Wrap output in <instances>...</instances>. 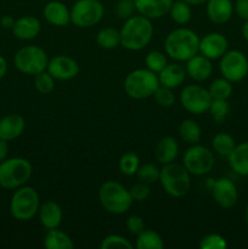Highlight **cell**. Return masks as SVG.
<instances>
[{
    "mask_svg": "<svg viewBox=\"0 0 248 249\" xmlns=\"http://www.w3.org/2000/svg\"><path fill=\"white\" fill-rule=\"evenodd\" d=\"M160 169H158L152 163H146V164L140 165L136 172L139 180L145 184H153L156 181H159Z\"/></svg>",
    "mask_w": 248,
    "mask_h": 249,
    "instance_id": "cell-37",
    "label": "cell"
},
{
    "mask_svg": "<svg viewBox=\"0 0 248 249\" xmlns=\"http://www.w3.org/2000/svg\"><path fill=\"white\" fill-rule=\"evenodd\" d=\"M186 78V70L180 63H168L159 73L158 79L159 84L169 89H175L180 87Z\"/></svg>",
    "mask_w": 248,
    "mask_h": 249,
    "instance_id": "cell-22",
    "label": "cell"
},
{
    "mask_svg": "<svg viewBox=\"0 0 248 249\" xmlns=\"http://www.w3.org/2000/svg\"><path fill=\"white\" fill-rule=\"evenodd\" d=\"M179 135L185 142L195 145L201 140V126L198 125L197 122L192 121V119H185L179 125Z\"/></svg>",
    "mask_w": 248,
    "mask_h": 249,
    "instance_id": "cell-28",
    "label": "cell"
},
{
    "mask_svg": "<svg viewBox=\"0 0 248 249\" xmlns=\"http://www.w3.org/2000/svg\"><path fill=\"white\" fill-rule=\"evenodd\" d=\"M212 99L208 89L201 85H187L180 92V102L187 112L192 114H203L209 111Z\"/></svg>",
    "mask_w": 248,
    "mask_h": 249,
    "instance_id": "cell-12",
    "label": "cell"
},
{
    "mask_svg": "<svg viewBox=\"0 0 248 249\" xmlns=\"http://www.w3.org/2000/svg\"><path fill=\"white\" fill-rule=\"evenodd\" d=\"M229 41L224 34L212 32L199 39V53L209 60H219L228 51Z\"/></svg>",
    "mask_w": 248,
    "mask_h": 249,
    "instance_id": "cell-14",
    "label": "cell"
},
{
    "mask_svg": "<svg viewBox=\"0 0 248 249\" xmlns=\"http://www.w3.org/2000/svg\"><path fill=\"white\" fill-rule=\"evenodd\" d=\"M7 155H9V145H7V141L0 139V163L6 160Z\"/></svg>",
    "mask_w": 248,
    "mask_h": 249,
    "instance_id": "cell-46",
    "label": "cell"
},
{
    "mask_svg": "<svg viewBox=\"0 0 248 249\" xmlns=\"http://www.w3.org/2000/svg\"><path fill=\"white\" fill-rule=\"evenodd\" d=\"M101 249H131L133 245L126 240L125 237L121 235H108L102 240L101 245H100Z\"/></svg>",
    "mask_w": 248,
    "mask_h": 249,
    "instance_id": "cell-38",
    "label": "cell"
},
{
    "mask_svg": "<svg viewBox=\"0 0 248 249\" xmlns=\"http://www.w3.org/2000/svg\"><path fill=\"white\" fill-rule=\"evenodd\" d=\"M119 33H121V45L124 49L130 51L142 50L152 40V22L142 15H133L125 19Z\"/></svg>",
    "mask_w": 248,
    "mask_h": 249,
    "instance_id": "cell-1",
    "label": "cell"
},
{
    "mask_svg": "<svg viewBox=\"0 0 248 249\" xmlns=\"http://www.w3.org/2000/svg\"><path fill=\"white\" fill-rule=\"evenodd\" d=\"M15 67L23 74L36 75L48 68L49 58L44 49L35 45L23 46L14 57Z\"/></svg>",
    "mask_w": 248,
    "mask_h": 249,
    "instance_id": "cell-8",
    "label": "cell"
},
{
    "mask_svg": "<svg viewBox=\"0 0 248 249\" xmlns=\"http://www.w3.org/2000/svg\"><path fill=\"white\" fill-rule=\"evenodd\" d=\"M228 158L231 169L236 174L248 177V141L236 145Z\"/></svg>",
    "mask_w": 248,
    "mask_h": 249,
    "instance_id": "cell-25",
    "label": "cell"
},
{
    "mask_svg": "<svg viewBox=\"0 0 248 249\" xmlns=\"http://www.w3.org/2000/svg\"><path fill=\"white\" fill-rule=\"evenodd\" d=\"M129 192L133 197V201H143L150 196V187H148V184L140 181L138 184H134Z\"/></svg>",
    "mask_w": 248,
    "mask_h": 249,
    "instance_id": "cell-42",
    "label": "cell"
},
{
    "mask_svg": "<svg viewBox=\"0 0 248 249\" xmlns=\"http://www.w3.org/2000/svg\"><path fill=\"white\" fill-rule=\"evenodd\" d=\"M136 11L134 0H119L116 6V15L122 19H128Z\"/></svg>",
    "mask_w": 248,
    "mask_h": 249,
    "instance_id": "cell-41",
    "label": "cell"
},
{
    "mask_svg": "<svg viewBox=\"0 0 248 249\" xmlns=\"http://www.w3.org/2000/svg\"><path fill=\"white\" fill-rule=\"evenodd\" d=\"M245 220H246V223H247V225H248V204H247V207H246V212H245Z\"/></svg>",
    "mask_w": 248,
    "mask_h": 249,
    "instance_id": "cell-50",
    "label": "cell"
},
{
    "mask_svg": "<svg viewBox=\"0 0 248 249\" xmlns=\"http://www.w3.org/2000/svg\"><path fill=\"white\" fill-rule=\"evenodd\" d=\"M242 36L245 40L248 43V21H245V24L242 27Z\"/></svg>",
    "mask_w": 248,
    "mask_h": 249,
    "instance_id": "cell-49",
    "label": "cell"
},
{
    "mask_svg": "<svg viewBox=\"0 0 248 249\" xmlns=\"http://www.w3.org/2000/svg\"><path fill=\"white\" fill-rule=\"evenodd\" d=\"M11 215L18 221H29L39 212V195L32 186L16 189L10 201Z\"/></svg>",
    "mask_w": 248,
    "mask_h": 249,
    "instance_id": "cell-7",
    "label": "cell"
},
{
    "mask_svg": "<svg viewBox=\"0 0 248 249\" xmlns=\"http://www.w3.org/2000/svg\"><path fill=\"white\" fill-rule=\"evenodd\" d=\"M56 80L73 79L79 73V65L74 58L66 55H58L51 58L46 68Z\"/></svg>",
    "mask_w": 248,
    "mask_h": 249,
    "instance_id": "cell-13",
    "label": "cell"
},
{
    "mask_svg": "<svg viewBox=\"0 0 248 249\" xmlns=\"http://www.w3.org/2000/svg\"><path fill=\"white\" fill-rule=\"evenodd\" d=\"M186 1L187 4H190L191 6H197V5H202V4H206L208 0H184Z\"/></svg>",
    "mask_w": 248,
    "mask_h": 249,
    "instance_id": "cell-48",
    "label": "cell"
},
{
    "mask_svg": "<svg viewBox=\"0 0 248 249\" xmlns=\"http://www.w3.org/2000/svg\"><path fill=\"white\" fill-rule=\"evenodd\" d=\"M44 247L46 249H72L74 243L67 233L56 228L48 230L44 237Z\"/></svg>",
    "mask_w": 248,
    "mask_h": 249,
    "instance_id": "cell-26",
    "label": "cell"
},
{
    "mask_svg": "<svg viewBox=\"0 0 248 249\" xmlns=\"http://www.w3.org/2000/svg\"><path fill=\"white\" fill-rule=\"evenodd\" d=\"M233 11L243 21H248V0H236L233 4Z\"/></svg>",
    "mask_w": 248,
    "mask_h": 249,
    "instance_id": "cell-44",
    "label": "cell"
},
{
    "mask_svg": "<svg viewBox=\"0 0 248 249\" xmlns=\"http://www.w3.org/2000/svg\"><path fill=\"white\" fill-rule=\"evenodd\" d=\"M212 195L216 204L223 208H231L235 206L238 199L237 187L231 180L226 178H221L214 182Z\"/></svg>",
    "mask_w": 248,
    "mask_h": 249,
    "instance_id": "cell-15",
    "label": "cell"
},
{
    "mask_svg": "<svg viewBox=\"0 0 248 249\" xmlns=\"http://www.w3.org/2000/svg\"><path fill=\"white\" fill-rule=\"evenodd\" d=\"M174 0H134L139 15L150 19H157L169 14Z\"/></svg>",
    "mask_w": 248,
    "mask_h": 249,
    "instance_id": "cell-16",
    "label": "cell"
},
{
    "mask_svg": "<svg viewBox=\"0 0 248 249\" xmlns=\"http://www.w3.org/2000/svg\"><path fill=\"white\" fill-rule=\"evenodd\" d=\"M145 65L146 67H147V70L152 71V72L158 74V73L168 65V61L164 53H160V51L158 50H153L150 51V53L146 55Z\"/></svg>",
    "mask_w": 248,
    "mask_h": 249,
    "instance_id": "cell-36",
    "label": "cell"
},
{
    "mask_svg": "<svg viewBox=\"0 0 248 249\" xmlns=\"http://www.w3.org/2000/svg\"><path fill=\"white\" fill-rule=\"evenodd\" d=\"M214 164L215 160L212 151L206 146L197 145V143L187 148L182 157V165L186 168L190 174L196 177L208 174L214 168Z\"/></svg>",
    "mask_w": 248,
    "mask_h": 249,
    "instance_id": "cell-10",
    "label": "cell"
},
{
    "mask_svg": "<svg viewBox=\"0 0 248 249\" xmlns=\"http://www.w3.org/2000/svg\"><path fill=\"white\" fill-rule=\"evenodd\" d=\"M179 155V143L172 136H165L162 138L157 142L155 148L156 160L160 164H168V163L174 162L175 158Z\"/></svg>",
    "mask_w": 248,
    "mask_h": 249,
    "instance_id": "cell-24",
    "label": "cell"
},
{
    "mask_svg": "<svg viewBox=\"0 0 248 249\" xmlns=\"http://www.w3.org/2000/svg\"><path fill=\"white\" fill-rule=\"evenodd\" d=\"M43 16L50 24L65 27L71 22V10L58 0H51L44 6Z\"/></svg>",
    "mask_w": 248,
    "mask_h": 249,
    "instance_id": "cell-17",
    "label": "cell"
},
{
    "mask_svg": "<svg viewBox=\"0 0 248 249\" xmlns=\"http://www.w3.org/2000/svg\"><path fill=\"white\" fill-rule=\"evenodd\" d=\"M7 72V62L1 55H0V80L5 77Z\"/></svg>",
    "mask_w": 248,
    "mask_h": 249,
    "instance_id": "cell-47",
    "label": "cell"
},
{
    "mask_svg": "<svg viewBox=\"0 0 248 249\" xmlns=\"http://www.w3.org/2000/svg\"><path fill=\"white\" fill-rule=\"evenodd\" d=\"M213 150L221 157H229L232 150L235 148L236 142L235 139L228 133H219L216 134L212 141Z\"/></svg>",
    "mask_w": 248,
    "mask_h": 249,
    "instance_id": "cell-32",
    "label": "cell"
},
{
    "mask_svg": "<svg viewBox=\"0 0 248 249\" xmlns=\"http://www.w3.org/2000/svg\"><path fill=\"white\" fill-rule=\"evenodd\" d=\"M153 97H155L156 102L162 107H170L175 102V95L173 92V89L163 87V85L158 87V89L153 94Z\"/></svg>",
    "mask_w": 248,
    "mask_h": 249,
    "instance_id": "cell-40",
    "label": "cell"
},
{
    "mask_svg": "<svg viewBox=\"0 0 248 249\" xmlns=\"http://www.w3.org/2000/svg\"><path fill=\"white\" fill-rule=\"evenodd\" d=\"M220 72L231 83H238L248 74V58L242 51L228 50L220 58Z\"/></svg>",
    "mask_w": 248,
    "mask_h": 249,
    "instance_id": "cell-11",
    "label": "cell"
},
{
    "mask_svg": "<svg viewBox=\"0 0 248 249\" xmlns=\"http://www.w3.org/2000/svg\"><path fill=\"white\" fill-rule=\"evenodd\" d=\"M186 168L179 163H168L160 169L159 181L169 196L180 198L187 195L191 187V178Z\"/></svg>",
    "mask_w": 248,
    "mask_h": 249,
    "instance_id": "cell-5",
    "label": "cell"
},
{
    "mask_svg": "<svg viewBox=\"0 0 248 249\" xmlns=\"http://www.w3.org/2000/svg\"><path fill=\"white\" fill-rule=\"evenodd\" d=\"M15 21H16V19H15L14 17L6 15V16L1 17V19H0V24H1L2 28L12 29V27H14V24H15Z\"/></svg>",
    "mask_w": 248,
    "mask_h": 249,
    "instance_id": "cell-45",
    "label": "cell"
},
{
    "mask_svg": "<svg viewBox=\"0 0 248 249\" xmlns=\"http://www.w3.org/2000/svg\"><path fill=\"white\" fill-rule=\"evenodd\" d=\"M96 43L101 49L113 50L121 45V33L113 27H105L97 33Z\"/></svg>",
    "mask_w": 248,
    "mask_h": 249,
    "instance_id": "cell-27",
    "label": "cell"
},
{
    "mask_svg": "<svg viewBox=\"0 0 248 249\" xmlns=\"http://www.w3.org/2000/svg\"><path fill=\"white\" fill-rule=\"evenodd\" d=\"M164 247L162 237L153 230H143L138 235L136 248L138 249H162Z\"/></svg>",
    "mask_w": 248,
    "mask_h": 249,
    "instance_id": "cell-30",
    "label": "cell"
},
{
    "mask_svg": "<svg viewBox=\"0 0 248 249\" xmlns=\"http://www.w3.org/2000/svg\"><path fill=\"white\" fill-rule=\"evenodd\" d=\"M226 247H228L226 240L218 233H209L204 236L199 242L201 249H225Z\"/></svg>",
    "mask_w": 248,
    "mask_h": 249,
    "instance_id": "cell-39",
    "label": "cell"
},
{
    "mask_svg": "<svg viewBox=\"0 0 248 249\" xmlns=\"http://www.w3.org/2000/svg\"><path fill=\"white\" fill-rule=\"evenodd\" d=\"M139 167H140V160L138 155L134 152H126L119 160V170L123 175L131 177L136 174Z\"/></svg>",
    "mask_w": 248,
    "mask_h": 249,
    "instance_id": "cell-33",
    "label": "cell"
},
{
    "mask_svg": "<svg viewBox=\"0 0 248 249\" xmlns=\"http://www.w3.org/2000/svg\"><path fill=\"white\" fill-rule=\"evenodd\" d=\"M40 31V21L34 16L19 17L12 27V33L19 40H32L39 36Z\"/></svg>",
    "mask_w": 248,
    "mask_h": 249,
    "instance_id": "cell-19",
    "label": "cell"
},
{
    "mask_svg": "<svg viewBox=\"0 0 248 249\" xmlns=\"http://www.w3.org/2000/svg\"><path fill=\"white\" fill-rule=\"evenodd\" d=\"M33 168L26 158L15 157L0 163V186L15 190L23 186L32 177Z\"/></svg>",
    "mask_w": 248,
    "mask_h": 249,
    "instance_id": "cell-6",
    "label": "cell"
},
{
    "mask_svg": "<svg viewBox=\"0 0 248 249\" xmlns=\"http://www.w3.org/2000/svg\"><path fill=\"white\" fill-rule=\"evenodd\" d=\"M105 7L100 0H77L71 9V22L79 28H90L102 19Z\"/></svg>",
    "mask_w": 248,
    "mask_h": 249,
    "instance_id": "cell-9",
    "label": "cell"
},
{
    "mask_svg": "<svg viewBox=\"0 0 248 249\" xmlns=\"http://www.w3.org/2000/svg\"><path fill=\"white\" fill-rule=\"evenodd\" d=\"M206 4L209 21L215 24H224L230 21L233 14V4L231 0H208Z\"/></svg>",
    "mask_w": 248,
    "mask_h": 249,
    "instance_id": "cell-20",
    "label": "cell"
},
{
    "mask_svg": "<svg viewBox=\"0 0 248 249\" xmlns=\"http://www.w3.org/2000/svg\"><path fill=\"white\" fill-rule=\"evenodd\" d=\"M232 83L226 78H216L209 85V94L213 100H228L232 94Z\"/></svg>",
    "mask_w": 248,
    "mask_h": 249,
    "instance_id": "cell-31",
    "label": "cell"
},
{
    "mask_svg": "<svg viewBox=\"0 0 248 249\" xmlns=\"http://www.w3.org/2000/svg\"><path fill=\"white\" fill-rule=\"evenodd\" d=\"M34 87L38 90L40 94H51L55 89V78L48 72V71H44L40 72L39 74L34 75Z\"/></svg>",
    "mask_w": 248,
    "mask_h": 249,
    "instance_id": "cell-35",
    "label": "cell"
},
{
    "mask_svg": "<svg viewBox=\"0 0 248 249\" xmlns=\"http://www.w3.org/2000/svg\"><path fill=\"white\" fill-rule=\"evenodd\" d=\"M159 85L157 73L147 68L131 71L124 79V90L126 95L135 100H145L153 96Z\"/></svg>",
    "mask_w": 248,
    "mask_h": 249,
    "instance_id": "cell-4",
    "label": "cell"
},
{
    "mask_svg": "<svg viewBox=\"0 0 248 249\" xmlns=\"http://www.w3.org/2000/svg\"><path fill=\"white\" fill-rule=\"evenodd\" d=\"M186 74L189 75L191 79L196 80V82H204L208 79L213 71V65H212V60L207 58L202 53H197L194 57L186 61Z\"/></svg>",
    "mask_w": 248,
    "mask_h": 249,
    "instance_id": "cell-18",
    "label": "cell"
},
{
    "mask_svg": "<svg viewBox=\"0 0 248 249\" xmlns=\"http://www.w3.org/2000/svg\"><path fill=\"white\" fill-rule=\"evenodd\" d=\"M99 201L105 211L114 215L128 212L134 202L129 190L117 181H106L101 185Z\"/></svg>",
    "mask_w": 248,
    "mask_h": 249,
    "instance_id": "cell-3",
    "label": "cell"
},
{
    "mask_svg": "<svg viewBox=\"0 0 248 249\" xmlns=\"http://www.w3.org/2000/svg\"><path fill=\"white\" fill-rule=\"evenodd\" d=\"M26 128V121L16 113L7 114L0 119V139L11 141L22 135Z\"/></svg>",
    "mask_w": 248,
    "mask_h": 249,
    "instance_id": "cell-21",
    "label": "cell"
},
{
    "mask_svg": "<svg viewBox=\"0 0 248 249\" xmlns=\"http://www.w3.org/2000/svg\"><path fill=\"white\" fill-rule=\"evenodd\" d=\"M164 51L177 62L189 61L199 53V36L192 29H174L165 36Z\"/></svg>",
    "mask_w": 248,
    "mask_h": 249,
    "instance_id": "cell-2",
    "label": "cell"
},
{
    "mask_svg": "<svg viewBox=\"0 0 248 249\" xmlns=\"http://www.w3.org/2000/svg\"><path fill=\"white\" fill-rule=\"evenodd\" d=\"M126 229L129 232L138 236L141 231L145 230V223L143 219L139 215H131L126 219Z\"/></svg>",
    "mask_w": 248,
    "mask_h": 249,
    "instance_id": "cell-43",
    "label": "cell"
},
{
    "mask_svg": "<svg viewBox=\"0 0 248 249\" xmlns=\"http://www.w3.org/2000/svg\"><path fill=\"white\" fill-rule=\"evenodd\" d=\"M39 220L46 229H56L62 221V209L55 201H46L39 207Z\"/></svg>",
    "mask_w": 248,
    "mask_h": 249,
    "instance_id": "cell-23",
    "label": "cell"
},
{
    "mask_svg": "<svg viewBox=\"0 0 248 249\" xmlns=\"http://www.w3.org/2000/svg\"><path fill=\"white\" fill-rule=\"evenodd\" d=\"M209 112L214 121L218 124H221L225 122L230 113V104L228 102V100H213L211 107H209Z\"/></svg>",
    "mask_w": 248,
    "mask_h": 249,
    "instance_id": "cell-34",
    "label": "cell"
},
{
    "mask_svg": "<svg viewBox=\"0 0 248 249\" xmlns=\"http://www.w3.org/2000/svg\"><path fill=\"white\" fill-rule=\"evenodd\" d=\"M170 17L177 24H186L192 18L191 5L187 4L184 0H175L173 1L172 7L169 10Z\"/></svg>",
    "mask_w": 248,
    "mask_h": 249,
    "instance_id": "cell-29",
    "label": "cell"
}]
</instances>
